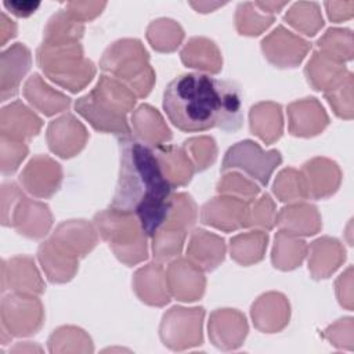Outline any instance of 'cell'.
<instances>
[{
	"mask_svg": "<svg viewBox=\"0 0 354 354\" xmlns=\"http://www.w3.org/2000/svg\"><path fill=\"white\" fill-rule=\"evenodd\" d=\"M37 256L48 281L53 283L68 282L77 271L79 257L64 249L53 238L39 246Z\"/></svg>",
	"mask_w": 354,
	"mask_h": 354,
	"instance_id": "22",
	"label": "cell"
},
{
	"mask_svg": "<svg viewBox=\"0 0 354 354\" xmlns=\"http://www.w3.org/2000/svg\"><path fill=\"white\" fill-rule=\"evenodd\" d=\"M100 66L124 83L137 98L147 97L153 87L155 72L138 39H123L111 44L102 54Z\"/></svg>",
	"mask_w": 354,
	"mask_h": 354,
	"instance_id": "5",
	"label": "cell"
},
{
	"mask_svg": "<svg viewBox=\"0 0 354 354\" xmlns=\"http://www.w3.org/2000/svg\"><path fill=\"white\" fill-rule=\"evenodd\" d=\"M249 120L252 133L261 138L266 145L272 144L282 136L283 119L279 104L267 101L253 105L250 108Z\"/></svg>",
	"mask_w": 354,
	"mask_h": 354,
	"instance_id": "31",
	"label": "cell"
},
{
	"mask_svg": "<svg viewBox=\"0 0 354 354\" xmlns=\"http://www.w3.org/2000/svg\"><path fill=\"white\" fill-rule=\"evenodd\" d=\"M310 43L286 30L283 26L274 29L261 41L266 58L278 68H295L306 57Z\"/></svg>",
	"mask_w": 354,
	"mask_h": 354,
	"instance_id": "10",
	"label": "cell"
},
{
	"mask_svg": "<svg viewBox=\"0 0 354 354\" xmlns=\"http://www.w3.org/2000/svg\"><path fill=\"white\" fill-rule=\"evenodd\" d=\"M1 329L11 336L35 335L44 322V310L36 295L12 292L1 300Z\"/></svg>",
	"mask_w": 354,
	"mask_h": 354,
	"instance_id": "9",
	"label": "cell"
},
{
	"mask_svg": "<svg viewBox=\"0 0 354 354\" xmlns=\"http://www.w3.org/2000/svg\"><path fill=\"white\" fill-rule=\"evenodd\" d=\"M162 171L167 181L174 187L187 185L195 170V166L183 147H158L155 151Z\"/></svg>",
	"mask_w": 354,
	"mask_h": 354,
	"instance_id": "33",
	"label": "cell"
},
{
	"mask_svg": "<svg viewBox=\"0 0 354 354\" xmlns=\"http://www.w3.org/2000/svg\"><path fill=\"white\" fill-rule=\"evenodd\" d=\"M277 223L292 235H314L321 227V216L318 209L310 203H293L281 209L277 214Z\"/></svg>",
	"mask_w": 354,
	"mask_h": 354,
	"instance_id": "29",
	"label": "cell"
},
{
	"mask_svg": "<svg viewBox=\"0 0 354 354\" xmlns=\"http://www.w3.org/2000/svg\"><path fill=\"white\" fill-rule=\"evenodd\" d=\"M167 283L171 296L181 301H195L205 292V277L202 270L188 259L171 261L166 271Z\"/></svg>",
	"mask_w": 354,
	"mask_h": 354,
	"instance_id": "17",
	"label": "cell"
},
{
	"mask_svg": "<svg viewBox=\"0 0 354 354\" xmlns=\"http://www.w3.org/2000/svg\"><path fill=\"white\" fill-rule=\"evenodd\" d=\"M51 238L77 257H84L97 245V232L86 220H68L61 223Z\"/></svg>",
	"mask_w": 354,
	"mask_h": 354,
	"instance_id": "28",
	"label": "cell"
},
{
	"mask_svg": "<svg viewBox=\"0 0 354 354\" xmlns=\"http://www.w3.org/2000/svg\"><path fill=\"white\" fill-rule=\"evenodd\" d=\"M277 223L275 203L268 194H263L260 199L252 201L248 206L245 227H260L264 230L274 228Z\"/></svg>",
	"mask_w": 354,
	"mask_h": 354,
	"instance_id": "47",
	"label": "cell"
},
{
	"mask_svg": "<svg viewBox=\"0 0 354 354\" xmlns=\"http://www.w3.org/2000/svg\"><path fill=\"white\" fill-rule=\"evenodd\" d=\"M6 289L28 295H40L44 292L46 285L32 257L17 256L8 261H3L1 292Z\"/></svg>",
	"mask_w": 354,
	"mask_h": 354,
	"instance_id": "16",
	"label": "cell"
},
{
	"mask_svg": "<svg viewBox=\"0 0 354 354\" xmlns=\"http://www.w3.org/2000/svg\"><path fill=\"white\" fill-rule=\"evenodd\" d=\"M225 242L221 236L205 230H195L191 234L187 248V257L202 271H213L224 260Z\"/></svg>",
	"mask_w": 354,
	"mask_h": 354,
	"instance_id": "23",
	"label": "cell"
},
{
	"mask_svg": "<svg viewBox=\"0 0 354 354\" xmlns=\"http://www.w3.org/2000/svg\"><path fill=\"white\" fill-rule=\"evenodd\" d=\"M306 77L308 84L318 91H328L335 84H337L347 73L344 64H340L321 51H314L307 66H306Z\"/></svg>",
	"mask_w": 354,
	"mask_h": 354,
	"instance_id": "32",
	"label": "cell"
},
{
	"mask_svg": "<svg viewBox=\"0 0 354 354\" xmlns=\"http://www.w3.org/2000/svg\"><path fill=\"white\" fill-rule=\"evenodd\" d=\"M353 268L348 267L344 274L339 277L336 281V293L342 306L347 310H353Z\"/></svg>",
	"mask_w": 354,
	"mask_h": 354,
	"instance_id": "51",
	"label": "cell"
},
{
	"mask_svg": "<svg viewBox=\"0 0 354 354\" xmlns=\"http://www.w3.org/2000/svg\"><path fill=\"white\" fill-rule=\"evenodd\" d=\"M344 259L346 252L342 243L335 238L322 236L308 248V271L315 279L329 278Z\"/></svg>",
	"mask_w": 354,
	"mask_h": 354,
	"instance_id": "26",
	"label": "cell"
},
{
	"mask_svg": "<svg viewBox=\"0 0 354 354\" xmlns=\"http://www.w3.org/2000/svg\"><path fill=\"white\" fill-rule=\"evenodd\" d=\"M133 288L141 301L163 307L170 301V289L167 277L160 263H151L136 271L133 278Z\"/></svg>",
	"mask_w": 354,
	"mask_h": 354,
	"instance_id": "20",
	"label": "cell"
},
{
	"mask_svg": "<svg viewBox=\"0 0 354 354\" xmlns=\"http://www.w3.org/2000/svg\"><path fill=\"white\" fill-rule=\"evenodd\" d=\"M88 138L86 127L71 113H65L50 122L47 129L48 148L61 158H72L79 153Z\"/></svg>",
	"mask_w": 354,
	"mask_h": 354,
	"instance_id": "12",
	"label": "cell"
},
{
	"mask_svg": "<svg viewBox=\"0 0 354 354\" xmlns=\"http://www.w3.org/2000/svg\"><path fill=\"white\" fill-rule=\"evenodd\" d=\"M248 335V322L242 313L232 308L216 310L209 319L210 342L220 350L230 351L242 346Z\"/></svg>",
	"mask_w": 354,
	"mask_h": 354,
	"instance_id": "14",
	"label": "cell"
},
{
	"mask_svg": "<svg viewBox=\"0 0 354 354\" xmlns=\"http://www.w3.org/2000/svg\"><path fill=\"white\" fill-rule=\"evenodd\" d=\"M281 162L282 156L278 149L264 151L257 142L243 140L227 151L221 165V171L241 169L250 178L259 181L260 185L267 187L272 171L281 165Z\"/></svg>",
	"mask_w": 354,
	"mask_h": 354,
	"instance_id": "8",
	"label": "cell"
},
{
	"mask_svg": "<svg viewBox=\"0 0 354 354\" xmlns=\"http://www.w3.org/2000/svg\"><path fill=\"white\" fill-rule=\"evenodd\" d=\"M333 112L343 119L353 118V73L348 72L337 84L324 93Z\"/></svg>",
	"mask_w": 354,
	"mask_h": 354,
	"instance_id": "43",
	"label": "cell"
},
{
	"mask_svg": "<svg viewBox=\"0 0 354 354\" xmlns=\"http://www.w3.org/2000/svg\"><path fill=\"white\" fill-rule=\"evenodd\" d=\"M30 64V51L22 43H15L1 53V101L17 95L19 83Z\"/></svg>",
	"mask_w": 354,
	"mask_h": 354,
	"instance_id": "24",
	"label": "cell"
},
{
	"mask_svg": "<svg viewBox=\"0 0 354 354\" xmlns=\"http://www.w3.org/2000/svg\"><path fill=\"white\" fill-rule=\"evenodd\" d=\"M50 353H93L90 336L76 326H61L48 339Z\"/></svg>",
	"mask_w": 354,
	"mask_h": 354,
	"instance_id": "37",
	"label": "cell"
},
{
	"mask_svg": "<svg viewBox=\"0 0 354 354\" xmlns=\"http://www.w3.org/2000/svg\"><path fill=\"white\" fill-rule=\"evenodd\" d=\"M40 6L39 1H4V7L17 17H28Z\"/></svg>",
	"mask_w": 354,
	"mask_h": 354,
	"instance_id": "52",
	"label": "cell"
},
{
	"mask_svg": "<svg viewBox=\"0 0 354 354\" xmlns=\"http://www.w3.org/2000/svg\"><path fill=\"white\" fill-rule=\"evenodd\" d=\"M37 65L43 73L58 86L77 93L95 75L93 61L84 58L79 41L43 43L36 53Z\"/></svg>",
	"mask_w": 354,
	"mask_h": 354,
	"instance_id": "4",
	"label": "cell"
},
{
	"mask_svg": "<svg viewBox=\"0 0 354 354\" xmlns=\"http://www.w3.org/2000/svg\"><path fill=\"white\" fill-rule=\"evenodd\" d=\"M249 203L228 195L213 198L203 205L201 220L203 224L223 231H235L245 227Z\"/></svg>",
	"mask_w": 354,
	"mask_h": 354,
	"instance_id": "15",
	"label": "cell"
},
{
	"mask_svg": "<svg viewBox=\"0 0 354 354\" xmlns=\"http://www.w3.org/2000/svg\"><path fill=\"white\" fill-rule=\"evenodd\" d=\"M203 307L170 308L167 313H165L159 328L162 343L174 351H183L201 346L203 343Z\"/></svg>",
	"mask_w": 354,
	"mask_h": 354,
	"instance_id": "7",
	"label": "cell"
},
{
	"mask_svg": "<svg viewBox=\"0 0 354 354\" xmlns=\"http://www.w3.org/2000/svg\"><path fill=\"white\" fill-rule=\"evenodd\" d=\"M131 123L137 140L151 148L162 147L171 140V130L165 123L162 115L148 104L140 105L133 112Z\"/></svg>",
	"mask_w": 354,
	"mask_h": 354,
	"instance_id": "27",
	"label": "cell"
},
{
	"mask_svg": "<svg viewBox=\"0 0 354 354\" xmlns=\"http://www.w3.org/2000/svg\"><path fill=\"white\" fill-rule=\"evenodd\" d=\"M306 252L307 245L303 239L281 230L275 235V243L271 256L272 264L274 267L283 271L293 270L301 264Z\"/></svg>",
	"mask_w": 354,
	"mask_h": 354,
	"instance_id": "35",
	"label": "cell"
},
{
	"mask_svg": "<svg viewBox=\"0 0 354 354\" xmlns=\"http://www.w3.org/2000/svg\"><path fill=\"white\" fill-rule=\"evenodd\" d=\"M43 126L41 119L21 101H14L1 109L0 131L1 136L24 141L36 136Z\"/></svg>",
	"mask_w": 354,
	"mask_h": 354,
	"instance_id": "25",
	"label": "cell"
},
{
	"mask_svg": "<svg viewBox=\"0 0 354 354\" xmlns=\"http://www.w3.org/2000/svg\"><path fill=\"white\" fill-rule=\"evenodd\" d=\"M289 131L296 137H313L319 134L328 124L329 118L314 97L303 98L288 106Z\"/></svg>",
	"mask_w": 354,
	"mask_h": 354,
	"instance_id": "18",
	"label": "cell"
},
{
	"mask_svg": "<svg viewBox=\"0 0 354 354\" xmlns=\"http://www.w3.org/2000/svg\"><path fill=\"white\" fill-rule=\"evenodd\" d=\"M134 93L113 76L101 75L94 88L75 102V109L95 130L113 133L119 138L130 136L127 112L136 105Z\"/></svg>",
	"mask_w": 354,
	"mask_h": 354,
	"instance_id": "3",
	"label": "cell"
},
{
	"mask_svg": "<svg viewBox=\"0 0 354 354\" xmlns=\"http://www.w3.org/2000/svg\"><path fill=\"white\" fill-rule=\"evenodd\" d=\"M53 224V216L46 203L22 196L11 210L3 225H12L21 235L39 239L43 238Z\"/></svg>",
	"mask_w": 354,
	"mask_h": 354,
	"instance_id": "11",
	"label": "cell"
},
{
	"mask_svg": "<svg viewBox=\"0 0 354 354\" xmlns=\"http://www.w3.org/2000/svg\"><path fill=\"white\" fill-rule=\"evenodd\" d=\"M267 242H268V235L264 231H250V232L239 234L231 238V242H230L231 257L242 266L257 263L264 257Z\"/></svg>",
	"mask_w": 354,
	"mask_h": 354,
	"instance_id": "36",
	"label": "cell"
},
{
	"mask_svg": "<svg viewBox=\"0 0 354 354\" xmlns=\"http://www.w3.org/2000/svg\"><path fill=\"white\" fill-rule=\"evenodd\" d=\"M274 194L282 202H293L308 198L301 171L293 167L283 169L275 178Z\"/></svg>",
	"mask_w": 354,
	"mask_h": 354,
	"instance_id": "41",
	"label": "cell"
},
{
	"mask_svg": "<svg viewBox=\"0 0 354 354\" xmlns=\"http://www.w3.org/2000/svg\"><path fill=\"white\" fill-rule=\"evenodd\" d=\"M163 109L177 129L188 133L214 127L235 133L243 122L239 86L205 73L174 77L163 93Z\"/></svg>",
	"mask_w": 354,
	"mask_h": 354,
	"instance_id": "1",
	"label": "cell"
},
{
	"mask_svg": "<svg viewBox=\"0 0 354 354\" xmlns=\"http://www.w3.org/2000/svg\"><path fill=\"white\" fill-rule=\"evenodd\" d=\"M187 236V231L169 227V225H162L158 232L152 236L153 243H152V253H153V260L156 263H167L171 259L177 257L181 253L184 239Z\"/></svg>",
	"mask_w": 354,
	"mask_h": 354,
	"instance_id": "38",
	"label": "cell"
},
{
	"mask_svg": "<svg viewBox=\"0 0 354 354\" xmlns=\"http://www.w3.org/2000/svg\"><path fill=\"white\" fill-rule=\"evenodd\" d=\"M318 51L343 64L353 58V35L350 29L330 28L317 41Z\"/></svg>",
	"mask_w": 354,
	"mask_h": 354,
	"instance_id": "40",
	"label": "cell"
},
{
	"mask_svg": "<svg viewBox=\"0 0 354 354\" xmlns=\"http://www.w3.org/2000/svg\"><path fill=\"white\" fill-rule=\"evenodd\" d=\"M196 221V205L188 194H176L173 195L171 207L167 216V220L163 225L174 227L187 231Z\"/></svg>",
	"mask_w": 354,
	"mask_h": 354,
	"instance_id": "45",
	"label": "cell"
},
{
	"mask_svg": "<svg viewBox=\"0 0 354 354\" xmlns=\"http://www.w3.org/2000/svg\"><path fill=\"white\" fill-rule=\"evenodd\" d=\"M28 155V147L24 141L14 140L6 136H1V171L3 174L14 173L19 163Z\"/></svg>",
	"mask_w": 354,
	"mask_h": 354,
	"instance_id": "49",
	"label": "cell"
},
{
	"mask_svg": "<svg viewBox=\"0 0 354 354\" xmlns=\"http://www.w3.org/2000/svg\"><path fill=\"white\" fill-rule=\"evenodd\" d=\"M180 55L181 61L189 68L206 71L210 73H218L221 71V54L214 41L206 37L189 39L181 50Z\"/></svg>",
	"mask_w": 354,
	"mask_h": 354,
	"instance_id": "34",
	"label": "cell"
},
{
	"mask_svg": "<svg viewBox=\"0 0 354 354\" xmlns=\"http://www.w3.org/2000/svg\"><path fill=\"white\" fill-rule=\"evenodd\" d=\"M25 98L46 116L68 109L71 98L50 87L37 73H33L24 86Z\"/></svg>",
	"mask_w": 354,
	"mask_h": 354,
	"instance_id": "30",
	"label": "cell"
},
{
	"mask_svg": "<svg viewBox=\"0 0 354 354\" xmlns=\"http://www.w3.org/2000/svg\"><path fill=\"white\" fill-rule=\"evenodd\" d=\"M147 37L155 50L170 53L180 46L184 37V30L177 22L162 18L151 22L147 30Z\"/></svg>",
	"mask_w": 354,
	"mask_h": 354,
	"instance_id": "39",
	"label": "cell"
},
{
	"mask_svg": "<svg viewBox=\"0 0 354 354\" xmlns=\"http://www.w3.org/2000/svg\"><path fill=\"white\" fill-rule=\"evenodd\" d=\"M274 17H260L257 12L249 10V3H242L236 11V29L241 35L256 36L271 25Z\"/></svg>",
	"mask_w": 354,
	"mask_h": 354,
	"instance_id": "48",
	"label": "cell"
},
{
	"mask_svg": "<svg viewBox=\"0 0 354 354\" xmlns=\"http://www.w3.org/2000/svg\"><path fill=\"white\" fill-rule=\"evenodd\" d=\"M289 301L277 292L260 296L252 306V319L254 328L264 333L282 330L289 322Z\"/></svg>",
	"mask_w": 354,
	"mask_h": 354,
	"instance_id": "21",
	"label": "cell"
},
{
	"mask_svg": "<svg viewBox=\"0 0 354 354\" xmlns=\"http://www.w3.org/2000/svg\"><path fill=\"white\" fill-rule=\"evenodd\" d=\"M183 148L192 160L196 171L206 170L210 165L214 163L217 158L216 141L212 137L205 136L185 140Z\"/></svg>",
	"mask_w": 354,
	"mask_h": 354,
	"instance_id": "44",
	"label": "cell"
},
{
	"mask_svg": "<svg viewBox=\"0 0 354 354\" xmlns=\"http://www.w3.org/2000/svg\"><path fill=\"white\" fill-rule=\"evenodd\" d=\"M285 21L307 36H314L324 25L315 3H296L293 8L286 12Z\"/></svg>",
	"mask_w": 354,
	"mask_h": 354,
	"instance_id": "42",
	"label": "cell"
},
{
	"mask_svg": "<svg viewBox=\"0 0 354 354\" xmlns=\"http://www.w3.org/2000/svg\"><path fill=\"white\" fill-rule=\"evenodd\" d=\"M24 188L37 198H50L62 181L61 166L46 155H37L26 165L19 176Z\"/></svg>",
	"mask_w": 354,
	"mask_h": 354,
	"instance_id": "13",
	"label": "cell"
},
{
	"mask_svg": "<svg viewBox=\"0 0 354 354\" xmlns=\"http://www.w3.org/2000/svg\"><path fill=\"white\" fill-rule=\"evenodd\" d=\"M120 167L111 207L133 213L144 232L153 236L167 220L173 185L165 177L153 148L137 138L120 137Z\"/></svg>",
	"mask_w": 354,
	"mask_h": 354,
	"instance_id": "2",
	"label": "cell"
},
{
	"mask_svg": "<svg viewBox=\"0 0 354 354\" xmlns=\"http://www.w3.org/2000/svg\"><path fill=\"white\" fill-rule=\"evenodd\" d=\"M307 188V195L311 199H324L333 195L342 180L339 166L326 158H314L303 165L300 170Z\"/></svg>",
	"mask_w": 354,
	"mask_h": 354,
	"instance_id": "19",
	"label": "cell"
},
{
	"mask_svg": "<svg viewBox=\"0 0 354 354\" xmlns=\"http://www.w3.org/2000/svg\"><path fill=\"white\" fill-rule=\"evenodd\" d=\"M217 191L223 195L234 196L242 199L245 202H252L256 199L260 188L249 178L243 177L239 173H228L225 174L217 184Z\"/></svg>",
	"mask_w": 354,
	"mask_h": 354,
	"instance_id": "46",
	"label": "cell"
},
{
	"mask_svg": "<svg viewBox=\"0 0 354 354\" xmlns=\"http://www.w3.org/2000/svg\"><path fill=\"white\" fill-rule=\"evenodd\" d=\"M324 337L337 348L353 350V318H342L324 330Z\"/></svg>",
	"mask_w": 354,
	"mask_h": 354,
	"instance_id": "50",
	"label": "cell"
},
{
	"mask_svg": "<svg viewBox=\"0 0 354 354\" xmlns=\"http://www.w3.org/2000/svg\"><path fill=\"white\" fill-rule=\"evenodd\" d=\"M94 224L122 263L134 266L148 259V235L133 213L109 207L94 216Z\"/></svg>",
	"mask_w": 354,
	"mask_h": 354,
	"instance_id": "6",
	"label": "cell"
},
{
	"mask_svg": "<svg viewBox=\"0 0 354 354\" xmlns=\"http://www.w3.org/2000/svg\"><path fill=\"white\" fill-rule=\"evenodd\" d=\"M39 351L41 353V347H39L37 344H33L32 342H24V343H18L17 346H14L12 348H10V353H35Z\"/></svg>",
	"mask_w": 354,
	"mask_h": 354,
	"instance_id": "53",
	"label": "cell"
}]
</instances>
